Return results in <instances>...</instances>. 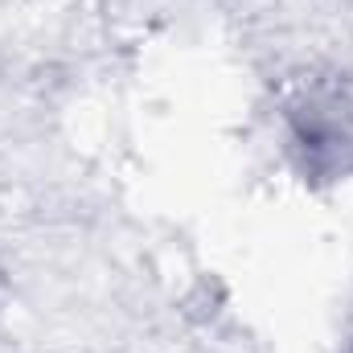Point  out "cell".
<instances>
[{
	"label": "cell",
	"mask_w": 353,
	"mask_h": 353,
	"mask_svg": "<svg viewBox=\"0 0 353 353\" xmlns=\"http://www.w3.org/2000/svg\"><path fill=\"white\" fill-rule=\"evenodd\" d=\"M283 148L304 181L353 173V83L321 79L283 103Z\"/></svg>",
	"instance_id": "cell-1"
}]
</instances>
